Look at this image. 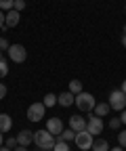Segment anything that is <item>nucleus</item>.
<instances>
[{
    "instance_id": "f257e3e1",
    "label": "nucleus",
    "mask_w": 126,
    "mask_h": 151,
    "mask_svg": "<svg viewBox=\"0 0 126 151\" xmlns=\"http://www.w3.org/2000/svg\"><path fill=\"white\" fill-rule=\"evenodd\" d=\"M55 141H57V139L53 137L46 128L34 132V145H38L40 149H53V147H55Z\"/></svg>"
},
{
    "instance_id": "f03ea898",
    "label": "nucleus",
    "mask_w": 126,
    "mask_h": 151,
    "mask_svg": "<svg viewBox=\"0 0 126 151\" xmlns=\"http://www.w3.org/2000/svg\"><path fill=\"white\" fill-rule=\"evenodd\" d=\"M74 105H76L80 111H93V109H95V97H93L91 92H80V94H76Z\"/></svg>"
},
{
    "instance_id": "7ed1b4c3",
    "label": "nucleus",
    "mask_w": 126,
    "mask_h": 151,
    "mask_svg": "<svg viewBox=\"0 0 126 151\" xmlns=\"http://www.w3.org/2000/svg\"><path fill=\"white\" fill-rule=\"evenodd\" d=\"M6 52H9V59H11L13 63H23V61L27 59V50H25L23 44H11Z\"/></svg>"
},
{
    "instance_id": "20e7f679",
    "label": "nucleus",
    "mask_w": 126,
    "mask_h": 151,
    "mask_svg": "<svg viewBox=\"0 0 126 151\" xmlns=\"http://www.w3.org/2000/svg\"><path fill=\"white\" fill-rule=\"evenodd\" d=\"M109 107L114 109V111H122V109H126V94L122 92V90H112L109 92Z\"/></svg>"
},
{
    "instance_id": "39448f33",
    "label": "nucleus",
    "mask_w": 126,
    "mask_h": 151,
    "mask_svg": "<svg viewBox=\"0 0 126 151\" xmlns=\"http://www.w3.org/2000/svg\"><path fill=\"white\" fill-rule=\"evenodd\" d=\"M74 143H76V147H78V149H84V151H86V149H91V147H93L95 137H93L88 130H82V132H76Z\"/></svg>"
},
{
    "instance_id": "423d86ee",
    "label": "nucleus",
    "mask_w": 126,
    "mask_h": 151,
    "mask_svg": "<svg viewBox=\"0 0 126 151\" xmlns=\"http://www.w3.org/2000/svg\"><path fill=\"white\" fill-rule=\"evenodd\" d=\"M44 111H46V107H44V103H32L30 105V109H27V120L30 122H40L42 118H44Z\"/></svg>"
},
{
    "instance_id": "0eeeda50",
    "label": "nucleus",
    "mask_w": 126,
    "mask_h": 151,
    "mask_svg": "<svg viewBox=\"0 0 126 151\" xmlns=\"http://www.w3.org/2000/svg\"><path fill=\"white\" fill-rule=\"evenodd\" d=\"M103 122H101V118H97V116H91V120L86 122V130L91 132L93 137H99L101 132H103Z\"/></svg>"
},
{
    "instance_id": "6e6552de",
    "label": "nucleus",
    "mask_w": 126,
    "mask_h": 151,
    "mask_svg": "<svg viewBox=\"0 0 126 151\" xmlns=\"http://www.w3.org/2000/svg\"><path fill=\"white\" fill-rule=\"evenodd\" d=\"M46 130L50 132L53 137H59L61 132H63V122L59 118H48L46 120Z\"/></svg>"
},
{
    "instance_id": "1a4fd4ad",
    "label": "nucleus",
    "mask_w": 126,
    "mask_h": 151,
    "mask_svg": "<svg viewBox=\"0 0 126 151\" xmlns=\"http://www.w3.org/2000/svg\"><path fill=\"white\" fill-rule=\"evenodd\" d=\"M69 128L76 130V132H82V130H86V120L80 116V113H76V116L69 118Z\"/></svg>"
},
{
    "instance_id": "9d476101",
    "label": "nucleus",
    "mask_w": 126,
    "mask_h": 151,
    "mask_svg": "<svg viewBox=\"0 0 126 151\" xmlns=\"http://www.w3.org/2000/svg\"><path fill=\"white\" fill-rule=\"evenodd\" d=\"M15 139H17V145H21V147H30V145L34 143V132H30V130H21Z\"/></svg>"
},
{
    "instance_id": "9b49d317",
    "label": "nucleus",
    "mask_w": 126,
    "mask_h": 151,
    "mask_svg": "<svg viewBox=\"0 0 126 151\" xmlns=\"http://www.w3.org/2000/svg\"><path fill=\"white\" fill-rule=\"evenodd\" d=\"M19 21H21V15L15 9H11L6 13V17H4V27H15V25H19Z\"/></svg>"
},
{
    "instance_id": "f8f14e48",
    "label": "nucleus",
    "mask_w": 126,
    "mask_h": 151,
    "mask_svg": "<svg viewBox=\"0 0 126 151\" xmlns=\"http://www.w3.org/2000/svg\"><path fill=\"white\" fill-rule=\"evenodd\" d=\"M74 101H76V94H71L69 90H67V92H61L59 97H57V103H59L61 107H71V105H74Z\"/></svg>"
},
{
    "instance_id": "ddd939ff",
    "label": "nucleus",
    "mask_w": 126,
    "mask_h": 151,
    "mask_svg": "<svg viewBox=\"0 0 126 151\" xmlns=\"http://www.w3.org/2000/svg\"><path fill=\"white\" fill-rule=\"evenodd\" d=\"M13 128V120L9 113H0V132H9Z\"/></svg>"
},
{
    "instance_id": "4468645a",
    "label": "nucleus",
    "mask_w": 126,
    "mask_h": 151,
    "mask_svg": "<svg viewBox=\"0 0 126 151\" xmlns=\"http://www.w3.org/2000/svg\"><path fill=\"white\" fill-rule=\"evenodd\" d=\"M93 111H95L97 118H103V116H107V113L112 111V107H109V103H97Z\"/></svg>"
},
{
    "instance_id": "2eb2a0df",
    "label": "nucleus",
    "mask_w": 126,
    "mask_h": 151,
    "mask_svg": "<svg viewBox=\"0 0 126 151\" xmlns=\"http://www.w3.org/2000/svg\"><path fill=\"white\" fill-rule=\"evenodd\" d=\"M91 149H93V151H109V143H107L105 139H99V141L93 143Z\"/></svg>"
},
{
    "instance_id": "dca6fc26",
    "label": "nucleus",
    "mask_w": 126,
    "mask_h": 151,
    "mask_svg": "<svg viewBox=\"0 0 126 151\" xmlns=\"http://www.w3.org/2000/svg\"><path fill=\"white\" fill-rule=\"evenodd\" d=\"M53 151H69V145H67V141H63V137H61V134L57 137V141H55V147H53Z\"/></svg>"
},
{
    "instance_id": "f3484780",
    "label": "nucleus",
    "mask_w": 126,
    "mask_h": 151,
    "mask_svg": "<svg viewBox=\"0 0 126 151\" xmlns=\"http://www.w3.org/2000/svg\"><path fill=\"white\" fill-rule=\"evenodd\" d=\"M44 107H55L57 105V94H53V92H46V97H44Z\"/></svg>"
},
{
    "instance_id": "a211bd4d",
    "label": "nucleus",
    "mask_w": 126,
    "mask_h": 151,
    "mask_svg": "<svg viewBox=\"0 0 126 151\" xmlns=\"http://www.w3.org/2000/svg\"><path fill=\"white\" fill-rule=\"evenodd\" d=\"M69 92L71 94H80L82 92V82L80 80H71L69 82Z\"/></svg>"
},
{
    "instance_id": "6ab92c4d",
    "label": "nucleus",
    "mask_w": 126,
    "mask_h": 151,
    "mask_svg": "<svg viewBox=\"0 0 126 151\" xmlns=\"http://www.w3.org/2000/svg\"><path fill=\"white\" fill-rule=\"evenodd\" d=\"M61 137H63V141H74V137H76V130H71V128H65L63 132H61Z\"/></svg>"
},
{
    "instance_id": "aec40b11",
    "label": "nucleus",
    "mask_w": 126,
    "mask_h": 151,
    "mask_svg": "<svg viewBox=\"0 0 126 151\" xmlns=\"http://www.w3.org/2000/svg\"><path fill=\"white\" fill-rule=\"evenodd\" d=\"M4 76H9V61L6 59L0 61V78H4Z\"/></svg>"
},
{
    "instance_id": "412c9836",
    "label": "nucleus",
    "mask_w": 126,
    "mask_h": 151,
    "mask_svg": "<svg viewBox=\"0 0 126 151\" xmlns=\"http://www.w3.org/2000/svg\"><path fill=\"white\" fill-rule=\"evenodd\" d=\"M13 2H15V0H0V11H11L13 9Z\"/></svg>"
},
{
    "instance_id": "4be33fe9",
    "label": "nucleus",
    "mask_w": 126,
    "mask_h": 151,
    "mask_svg": "<svg viewBox=\"0 0 126 151\" xmlns=\"http://www.w3.org/2000/svg\"><path fill=\"white\" fill-rule=\"evenodd\" d=\"M13 9H15L17 13H21V11L25 9V0H15V2H13Z\"/></svg>"
},
{
    "instance_id": "5701e85b",
    "label": "nucleus",
    "mask_w": 126,
    "mask_h": 151,
    "mask_svg": "<svg viewBox=\"0 0 126 151\" xmlns=\"http://www.w3.org/2000/svg\"><path fill=\"white\" fill-rule=\"evenodd\" d=\"M107 126H109L112 130H116V128H120V126H122V120H120V118H112Z\"/></svg>"
},
{
    "instance_id": "b1692460",
    "label": "nucleus",
    "mask_w": 126,
    "mask_h": 151,
    "mask_svg": "<svg viewBox=\"0 0 126 151\" xmlns=\"http://www.w3.org/2000/svg\"><path fill=\"white\" fill-rule=\"evenodd\" d=\"M118 143H120V147H126V130H122L118 134Z\"/></svg>"
},
{
    "instance_id": "393cba45",
    "label": "nucleus",
    "mask_w": 126,
    "mask_h": 151,
    "mask_svg": "<svg viewBox=\"0 0 126 151\" xmlns=\"http://www.w3.org/2000/svg\"><path fill=\"white\" fill-rule=\"evenodd\" d=\"M9 46H11V44H9V40L2 36V38H0V50H9Z\"/></svg>"
},
{
    "instance_id": "a878e982",
    "label": "nucleus",
    "mask_w": 126,
    "mask_h": 151,
    "mask_svg": "<svg viewBox=\"0 0 126 151\" xmlns=\"http://www.w3.org/2000/svg\"><path fill=\"white\" fill-rule=\"evenodd\" d=\"M4 145H6L9 149H15V147H17V139H13V137H11V139H6V141H4Z\"/></svg>"
},
{
    "instance_id": "bb28decb",
    "label": "nucleus",
    "mask_w": 126,
    "mask_h": 151,
    "mask_svg": "<svg viewBox=\"0 0 126 151\" xmlns=\"http://www.w3.org/2000/svg\"><path fill=\"white\" fill-rule=\"evenodd\" d=\"M4 97H6V86H4L2 82H0V101H2Z\"/></svg>"
},
{
    "instance_id": "cd10ccee",
    "label": "nucleus",
    "mask_w": 126,
    "mask_h": 151,
    "mask_svg": "<svg viewBox=\"0 0 126 151\" xmlns=\"http://www.w3.org/2000/svg\"><path fill=\"white\" fill-rule=\"evenodd\" d=\"M4 17H6V15L0 11V29H4Z\"/></svg>"
},
{
    "instance_id": "c85d7f7f",
    "label": "nucleus",
    "mask_w": 126,
    "mask_h": 151,
    "mask_svg": "<svg viewBox=\"0 0 126 151\" xmlns=\"http://www.w3.org/2000/svg\"><path fill=\"white\" fill-rule=\"evenodd\" d=\"M120 120H122V124L126 126V109H122V116H120Z\"/></svg>"
},
{
    "instance_id": "c756f323",
    "label": "nucleus",
    "mask_w": 126,
    "mask_h": 151,
    "mask_svg": "<svg viewBox=\"0 0 126 151\" xmlns=\"http://www.w3.org/2000/svg\"><path fill=\"white\" fill-rule=\"evenodd\" d=\"M13 151H27V147H21V145H17V147H15Z\"/></svg>"
},
{
    "instance_id": "7c9ffc66",
    "label": "nucleus",
    "mask_w": 126,
    "mask_h": 151,
    "mask_svg": "<svg viewBox=\"0 0 126 151\" xmlns=\"http://www.w3.org/2000/svg\"><path fill=\"white\" fill-rule=\"evenodd\" d=\"M120 90H122V92H124V94H126V80H124V82H122V88H120Z\"/></svg>"
},
{
    "instance_id": "2f4dec72",
    "label": "nucleus",
    "mask_w": 126,
    "mask_h": 151,
    "mask_svg": "<svg viewBox=\"0 0 126 151\" xmlns=\"http://www.w3.org/2000/svg\"><path fill=\"white\" fill-rule=\"evenodd\" d=\"M0 151H13V149H9L6 145H2V147H0Z\"/></svg>"
},
{
    "instance_id": "473e14b6",
    "label": "nucleus",
    "mask_w": 126,
    "mask_h": 151,
    "mask_svg": "<svg viewBox=\"0 0 126 151\" xmlns=\"http://www.w3.org/2000/svg\"><path fill=\"white\" fill-rule=\"evenodd\" d=\"M109 151H124V147H114V149H109Z\"/></svg>"
},
{
    "instance_id": "72a5a7b5",
    "label": "nucleus",
    "mask_w": 126,
    "mask_h": 151,
    "mask_svg": "<svg viewBox=\"0 0 126 151\" xmlns=\"http://www.w3.org/2000/svg\"><path fill=\"white\" fill-rule=\"evenodd\" d=\"M122 46L126 48V36H122Z\"/></svg>"
},
{
    "instance_id": "f704fd0d",
    "label": "nucleus",
    "mask_w": 126,
    "mask_h": 151,
    "mask_svg": "<svg viewBox=\"0 0 126 151\" xmlns=\"http://www.w3.org/2000/svg\"><path fill=\"white\" fill-rule=\"evenodd\" d=\"M4 145V139H2V132H0V147H2Z\"/></svg>"
},
{
    "instance_id": "c9c22d12",
    "label": "nucleus",
    "mask_w": 126,
    "mask_h": 151,
    "mask_svg": "<svg viewBox=\"0 0 126 151\" xmlns=\"http://www.w3.org/2000/svg\"><path fill=\"white\" fill-rule=\"evenodd\" d=\"M122 32H124V36H126V25H124V27H122Z\"/></svg>"
},
{
    "instance_id": "e433bc0d",
    "label": "nucleus",
    "mask_w": 126,
    "mask_h": 151,
    "mask_svg": "<svg viewBox=\"0 0 126 151\" xmlns=\"http://www.w3.org/2000/svg\"><path fill=\"white\" fill-rule=\"evenodd\" d=\"M40 151H53V149H40Z\"/></svg>"
},
{
    "instance_id": "4c0bfd02",
    "label": "nucleus",
    "mask_w": 126,
    "mask_h": 151,
    "mask_svg": "<svg viewBox=\"0 0 126 151\" xmlns=\"http://www.w3.org/2000/svg\"><path fill=\"white\" fill-rule=\"evenodd\" d=\"M0 61H2V50H0Z\"/></svg>"
},
{
    "instance_id": "58836bf2",
    "label": "nucleus",
    "mask_w": 126,
    "mask_h": 151,
    "mask_svg": "<svg viewBox=\"0 0 126 151\" xmlns=\"http://www.w3.org/2000/svg\"><path fill=\"white\" fill-rule=\"evenodd\" d=\"M124 11H126V6H124Z\"/></svg>"
}]
</instances>
